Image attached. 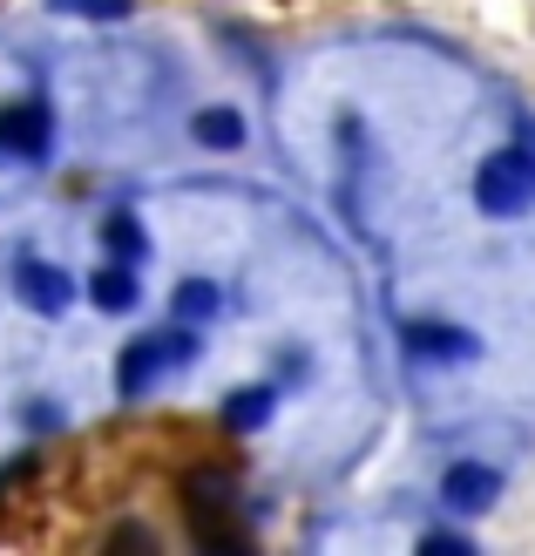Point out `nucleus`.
Segmentation results:
<instances>
[{"instance_id": "nucleus-1", "label": "nucleus", "mask_w": 535, "mask_h": 556, "mask_svg": "<svg viewBox=\"0 0 535 556\" xmlns=\"http://www.w3.org/2000/svg\"><path fill=\"white\" fill-rule=\"evenodd\" d=\"M474 204L488 217H515L535 204V156L528 150H495L482 163V177H474Z\"/></svg>"}, {"instance_id": "nucleus-2", "label": "nucleus", "mask_w": 535, "mask_h": 556, "mask_svg": "<svg viewBox=\"0 0 535 556\" xmlns=\"http://www.w3.org/2000/svg\"><path fill=\"white\" fill-rule=\"evenodd\" d=\"M495 495H501V476H495V468H482V462H455V468L441 476V503H447V509H461V516L488 509Z\"/></svg>"}, {"instance_id": "nucleus-3", "label": "nucleus", "mask_w": 535, "mask_h": 556, "mask_svg": "<svg viewBox=\"0 0 535 556\" xmlns=\"http://www.w3.org/2000/svg\"><path fill=\"white\" fill-rule=\"evenodd\" d=\"M0 150H14V156H48V109H41V102L0 109Z\"/></svg>"}, {"instance_id": "nucleus-4", "label": "nucleus", "mask_w": 535, "mask_h": 556, "mask_svg": "<svg viewBox=\"0 0 535 556\" xmlns=\"http://www.w3.org/2000/svg\"><path fill=\"white\" fill-rule=\"evenodd\" d=\"M21 299L35 305V313H62V305H68V278L54 265H21Z\"/></svg>"}, {"instance_id": "nucleus-5", "label": "nucleus", "mask_w": 535, "mask_h": 556, "mask_svg": "<svg viewBox=\"0 0 535 556\" xmlns=\"http://www.w3.org/2000/svg\"><path fill=\"white\" fill-rule=\"evenodd\" d=\"M163 359H170V353H163L156 340H136V346L123 353V367H116V387H123V394H143V387L163 374Z\"/></svg>"}, {"instance_id": "nucleus-6", "label": "nucleus", "mask_w": 535, "mask_h": 556, "mask_svg": "<svg viewBox=\"0 0 535 556\" xmlns=\"http://www.w3.org/2000/svg\"><path fill=\"white\" fill-rule=\"evenodd\" d=\"M89 299L102 305V313H129V305H136V278H129L123 265H109V271L89 278Z\"/></svg>"}, {"instance_id": "nucleus-7", "label": "nucleus", "mask_w": 535, "mask_h": 556, "mask_svg": "<svg viewBox=\"0 0 535 556\" xmlns=\"http://www.w3.org/2000/svg\"><path fill=\"white\" fill-rule=\"evenodd\" d=\"M196 143H204V150H238L244 123L231 116V109H204V116H196Z\"/></svg>"}, {"instance_id": "nucleus-8", "label": "nucleus", "mask_w": 535, "mask_h": 556, "mask_svg": "<svg viewBox=\"0 0 535 556\" xmlns=\"http://www.w3.org/2000/svg\"><path fill=\"white\" fill-rule=\"evenodd\" d=\"M177 313H183V319H211V313H217V286H204V278H190V286L177 292Z\"/></svg>"}, {"instance_id": "nucleus-9", "label": "nucleus", "mask_w": 535, "mask_h": 556, "mask_svg": "<svg viewBox=\"0 0 535 556\" xmlns=\"http://www.w3.org/2000/svg\"><path fill=\"white\" fill-rule=\"evenodd\" d=\"M265 414H271V394H265V387H244V394L231 401V428H258Z\"/></svg>"}, {"instance_id": "nucleus-10", "label": "nucleus", "mask_w": 535, "mask_h": 556, "mask_svg": "<svg viewBox=\"0 0 535 556\" xmlns=\"http://www.w3.org/2000/svg\"><path fill=\"white\" fill-rule=\"evenodd\" d=\"M68 14H81V21H123L129 14V0H62Z\"/></svg>"}, {"instance_id": "nucleus-11", "label": "nucleus", "mask_w": 535, "mask_h": 556, "mask_svg": "<svg viewBox=\"0 0 535 556\" xmlns=\"http://www.w3.org/2000/svg\"><path fill=\"white\" fill-rule=\"evenodd\" d=\"M420 346H434V353H468V332H447V326H434V332H420Z\"/></svg>"}, {"instance_id": "nucleus-12", "label": "nucleus", "mask_w": 535, "mask_h": 556, "mask_svg": "<svg viewBox=\"0 0 535 556\" xmlns=\"http://www.w3.org/2000/svg\"><path fill=\"white\" fill-rule=\"evenodd\" d=\"M109 244H116L123 258H136V252H143V238H136V225H129V217H116V225H109Z\"/></svg>"}]
</instances>
